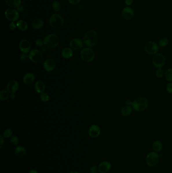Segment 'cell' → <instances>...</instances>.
<instances>
[{"mask_svg":"<svg viewBox=\"0 0 172 173\" xmlns=\"http://www.w3.org/2000/svg\"><path fill=\"white\" fill-rule=\"evenodd\" d=\"M98 42V35L96 31L89 30L84 35L83 42L85 45L89 47L96 46Z\"/></svg>","mask_w":172,"mask_h":173,"instance_id":"cell-1","label":"cell"},{"mask_svg":"<svg viewBox=\"0 0 172 173\" xmlns=\"http://www.w3.org/2000/svg\"><path fill=\"white\" fill-rule=\"evenodd\" d=\"M148 100L143 97H137L133 100L132 104L133 109L137 112H142L144 111L148 107Z\"/></svg>","mask_w":172,"mask_h":173,"instance_id":"cell-2","label":"cell"},{"mask_svg":"<svg viewBox=\"0 0 172 173\" xmlns=\"http://www.w3.org/2000/svg\"><path fill=\"white\" fill-rule=\"evenodd\" d=\"M49 24L52 28L55 29H60L64 24V20L61 15L54 14L49 19Z\"/></svg>","mask_w":172,"mask_h":173,"instance_id":"cell-3","label":"cell"},{"mask_svg":"<svg viewBox=\"0 0 172 173\" xmlns=\"http://www.w3.org/2000/svg\"><path fill=\"white\" fill-rule=\"evenodd\" d=\"M43 43L47 47L53 49L59 45V38L56 35L50 34L45 37L43 39Z\"/></svg>","mask_w":172,"mask_h":173,"instance_id":"cell-4","label":"cell"},{"mask_svg":"<svg viewBox=\"0 0 172 173\" xmlns=\"http://www.w3.org/2000/svg\"><path fill=\"white\" fill-rule=\"evenodd\" d=\"M80 56L83 61L87 63L92 62L95 57V53L89 48H85L80 52Z\"/></svg>","mask_w":172,"mask_h":173,"instance_id":"cell-5","label":"cell"},{"mask_svg":"<svg viewBox=\"0 0 172 173\" xmlns=\"http://www.w3.org/2000/svg\"><path fill=\"white\" fill-rule=\"evenodd\" d=\"M160 156L155 152H151L147 155L146 162L149 167H155L158 163Z\"/></svg>","mask_w":172,"mask_h":173,"instance_id":"cell-6","label":"cell"},{"mask_svg":"<svg viewBox=\"0 0 172 173\" xmlns=\"http://www.w3.org/2000/svg\"><path fill=\"white\" fill-rule=\"evenodd\" d=\"M29 58L33 63H39L43 60V54L39 50L33 49L30 52Z\"/></svg>","mask_w":172,"mask_h":173,"instance_id":"cell-7","label":"cell"},{"mask_svg":"<svg viewBox=\"0 0 172 173\" xmlns=\"http://www.w3.org/2000/svg\"><path fill=\"white\" fill-rule=\"evenodd\" d=\"M152 61L153 65H155V67H157L158 69H160L163 67L164 65L165 58L162 54L157 53L153 57Z\"/></svg>","mask_w":172,"mask_h":173,"instance_id":"cell-8","label":"cell"},{"mask_svg":"<svg viewBox=\"0 0 172 173\" xmlns=\"http://www.w3.org/2000/svg\"><path fill=\"white\" fill-rule=\"evenodd\" d=\"M145 50L149 55H155L158 52V46L155 42L149 41L145 44Z\"/></svg>","mask_w":172,"mask_h":173,"instance_id":"cell-9","label":"cell"},{"mask_svg":"<svg viewBox=\"0 0 172 173\" xmlns=\"http://www.w3.org/2000/svg\"><path fill=\"white\" fill-rule=\"evenodd\" d=\"M5 14L7 19L11 22L16 21L19 17V14L17 10L13 8L7 9L5 12Z\"/></svg>","mask_w":172,"mask_h":173,"instance_id":"cell-10","label":"cell"},{"mask_svg":"<svg viewBox=\"0 0 172 173\" xmlns=\"http://www.w3.org/2000/svg\"><path fill=\"white\" fill-rule=\"evenodd\" d=\"M134 12L133 9L129 7H126L122 11V17L127 20L131 19L134 16Z\"/></svg>","mask_w":172,"mask_h":173,"instance_id":"cell-11","label":"cell"},{"mask_svg":"<svg viewBox=\"0 0 172 173\" xmlns=\"http://www.w3.org/2000/svg\"><path fill=\"white\" fill-rule=\"evenodd\" d=\"M20 51L24 53H28L30 52L31 46L30 42L27 39H22L19 43V45Z\"/></svg>","mask_w":172,"mask_h":173,"instance_id":"cell-12","label":"cell"},{"mask_svg":"<svg viewBox=\"0 0 172 173\" xmlns=\"http://www.w3.org/2000/svg\"><path fill=\"white\" fill-rule=\"evenodd\" d=\"M43 68L45 71L51 72L55 69L56 63L55 60L52 58L47 59L43 63Z\"/></svg>","mask_w":172,"mask_h":173,"instance_id":"cell-13","label":"cell"},{"mask_svg":"<svg viewBox=\"0 0 172 173\" xmlns=\"http://www.w3.org/2000/svg\"><path fill=\"white\" fill-rule=\"evenodd\" d=\"M100 127L96 125H93L90 126L88 130V133L92 138H96L100 135Z\"/></svg>","mask_w":172,"mask_h":173,"instance_id":"cell-14","label":"cell"},{"mask_svg":"<svg viewBox=\"0 0 172 173\" xmlns=\"http://www.w3.org/2000/svg\"><path fill=\"white\" fill-rule=\"evenodd\" d=\"M69 45L72 49L78 50L83 47V42L79 39H74L71 41Z\"/></svg>","mask_w":172,"mask_h":173,"instance_id":"cell-15","label":"cell"},{"mask_svg":"<svg viewBox=\"0 0 172 173\" xmlns=\"http://www.w3.org/2000/svg\"><path fill=\"white\" fill-rule=\"evenodd\" d=\"M19 88V84L15 80L10 81L7 85V89L10 93H15Z\"/></svg>","mask_w":172,"mask_h":173,"instance_id":"cell-16","label":"cell"},{"mask_svg":"<svg viewBox=\"0 0 172 173\" xmlns=\"http://www.w3.org/2000/svg\"><path fill=\"white\" fill-rule=\"evenodd\" d=\"M111 168V164L109 162L105 161L102 162L98 166V170L100 173H107L109 172Z\"/></svg>","mask_w":172,"mask_h":173,"instance_id":"cell-17","label":"cell"},{"mask_svg":"<svg viewBox=\"0 0 172 173\" xmlns=\"http://www.w3.org/2000/svg\"><path fill=\"white\" fill-rule=\"evenodd\" d=\"M35 77L32 73H28L24 75L23 81L26 85H31L34 82Z\"/></svg>","mask_w":172,"mask_h":173,"instance_id":"cell-18","label":"cell"},{"mask_svg":"<svg viewBox=\"0 0 172 173\" xmlns=\"http://www.w3.org/2000/svg\"><path fill=\"white\" fill-rule=\"evenodd\" d=\"M45 86L43 81H38L34 85V89L38 93H43L45 90Z\"/></svg>","mask_w":172,"mask_h":173,"instance_id":"cell-19","label":"cell"},{"mask_svg":"<svg viewBox=\"0 0 172 173\" xmlns=\"http://www.w3.org/2000/svg\"><path fill=\"white\" fill-rule=\"evenodd\" d=\"M73 54V52L72 49L70 48H65L63 50L62 52V57L66 59H69L72 57Z\"/></svg>","mask_w":172,"mask_h":173,"instance_id":"cell-20","label":"cell"},{"mask_svg":"<svg viewBox=\"0 0 172 173\" xmlns=\"http://www.w3.org/2000/svg\"><path fill=\"white\" fill-rule=\"evenodd\" d=\"M15 153L16 156L19 157H23L26 154L25 148L23 146H18L16 148Z\"/></svg>","mask_w":172,"mask_h":173,"instance_id":"cell-21","label":"cell"},{"mask_svg":"<svg viewBox=\"0 0 172 173\" xmlns=\"http://www.w3.org/2000/svg\"><path fill=\"white\" fill-rule=\"evenodd\" d=\"M43 26V20L39 18L35 19L32 22V26L34 29L39 30Z\"/></svg>","mask_w":172,"mask_h":173,"instance_id":"cell-22","label":"cell"},{"mask_svg":"<svg viewBox=\"0 0 172 173\" xmlns=\"http://www.w3.org/2000/svg\"><path fill=\"white\" fill-rule=\"evenodd\" d=\"M5 2L8 6L12 8H16L19 7L21 3V0H5Z\"/></svg>","mask_w":172,"mask_h":173,"instance_id":"cell-23","label":"cell"},{"mask_svg":"<svg viewBox=\"0 0 172 173\" xmlns=\"http://www.w3.org/2000/svg\"><path fill=\"white\" fill-rule=\"evenodd\" d=\"M17 27L19 30L21 31H25L28 28V24L26 22L24 21L23 20H20L18 21L17 24Z\"/></svg>","mask_w":172,"mask_h":173,"instance_id":"cell-24","label":"cell"},{"mask_svg":"<svg viewBox=\"0 0 172 173\" xmlns=\"http://www.w3.org/2000/svg\"><path fill=\"white\" fill-rule=\"evenodd\" d=\"M152 148L155 152H160L162 148V144L159 141H155L153 143Z\"/></svg>","mask_w":172,"mask_h":173,"instance_id":"cell-25","label":"cell"},{"mask_svg":"<svg viewBox=\"0 0 172 173\" xmlns=\"http://www.w3.org/2000/svg\"><path fill=\"white\" fill-rule=\"evenodd\" d=\"M132 112V108L131 106H126L122 109L121 113L123 116H128Z\"/></svg>","mask_w":172,"mask_h":173,"instance_id":"cell-26","label":"cell"},{"mask_svg":"<svg viewBox=\"0 0 172 173\" xmlns=\"http://www.w3.org/2000/svg\"><path fill=\"white\" fill-rule=\"evenodd\" d=\"M9 97V93L7 91L2 90L0 92V99L2 101L6 100Z\"/></svg>","mask_w":172,"mask_h":173,"instance_id":"cell-27","label":"cell"},{"mask_svg":"<svg viewBox=\"0 0 172 173\" xmlns=\"http://www.w3.org/2000/svg\"><path fill=\"white\" fill-rule=\"evenodd\" d=\"M61 4L58 1H55L52 4V8L55 12H59L61 9Z\"/></svg>","mask_w":172,"mask_h":173,"instance_id":"cell-28","label":"cell"},{"mask_svg":"<svg viewBox=\"0 0 172 173\" xmlns=\"http://www.w3.org/2000/svg\"><path fill=\"white\" fill-rule=\"evenodd\" d=\"M165 78L167 81H172V69H169L165 73Z\"/></svg>","mask_w":172,"mask_h":173,"instance_id":"cell-29","label":"cell"},{"mask_svg":"<svg viewBox=\"0 0 172 173\" xmlns=\"http://www.w3.org/2000/svg\"><path fill=\"white\" fill-rule=\"evenodd\" d=\"M168 39L166 37H162L159 41V46L160 47H164L168 44Z\"/></svg>","mask_w":172,"mask_h":173,"instance_id":"cell-30","label":"cell"},{"mask_svg":"<svg viewBox=\"0 0 172 173\" xmlns=\"http://www.w3.org/2000/svg\"><path fill=\"white\" fill-rule=\"evenodd\" d=\"M12 135H13V132L10 129L5 130L4 133V137L6 138H10L12 136Z\"/></svg>","mask_w":172,"mask_h":173,"instance_id":"cell-31","label":"cell"},{"mask_svg":"<svg viewBox=\"0 0 172 173\" xmlns=\"http://www.w3.org/2000/svg\"><path fill=\"white\" fill-rule=\"evenodd\" d=\"M41 99L43 102H47L49 100L50 97L47 93L43 92L41 95Z\"/></svg>","mask_w":172,"mask_h":173,"instance_id":"cell-32","label":"cell"},{"mask_svg":"<svg viewBox=\"0 0 172 173\" xmlns=\"http://www.w3.org/2000/svg\"><path fill=\"white\" fill-rule=\"evenodd\" d=\"M11 142L15 145H17L19 143V138H18L17 136H13L12 138H11Z\"/></svg>","mask_w":172,"mask_h":173,"instance_id":"cell-33","label":"cell"},{"mask_svg":"<svg viewBox=\"0 0 172 173\" xmlns=\"http://www.w3.org/2000/svg\"><path fill=\"white\" fill-rule=\"evenodd\" d=\"M155 74H156V77L158 78H161L163 76L164 73H163L162 69H161V68L158 69L155 72Z\"/></svg>","mask_w":172,"mask_h":173,"instance_id":"cell-34","label":"cell"},{"mask_svg":"<svg viewBox=\"0 0 172 173\" xmlns=\"http://www.w3.org/2000/svg\"><path fill=\"white\" fill-rule=\"evenodd\" d=\"M98 171H99L98 167H96L95 165H92L90 167V169H89L90 173H98Z\"/></svg>","mask_w":172,"mask_h":173,"instance_id":"cell-35","label":"cell"},{"mask_svg":"<svg viewBox=\"0 0 172 173\" xmlns=\"http://www.w3.org/2000/svg\"><path fill=\"white\" fill-rule=\"evenodd\" d=\"M28 58H29V55H28V53H23L20 56V58L22 60H25Z\"/></svg>","mask_w":172,"mask_h":173,"instance_id":"cell-36","label":"cell"},{"mask_svg":"<svg viewBox=\"0 0 172 173\" xmlns=\"http://www.w3.org/2000/svg\"><path fill=\"white\" fill-rule=\"evenodd\" d=\"M35 45L38 46V47H41L44 44L43 43V41L41 39H37L36 41H35Z\"/></svg>","mask_w":172,"mask_h":173,"instance_id":"cell-37","label":"cell"},{"mask_svg":"<svg viewBox=\"0 0 172 173\" xmlns=\"http://www.w3.org/2000/svg\"><path fill=\"white\" fill-rule=\"evenodd\" d=\"M166 91L169 93H172V83L168 84L166 87Z\"/></svg>","mask_w":172,"mask_h":173,"instance_id":"cell-38","label":"cell"},{"mask_svg":"<svg viewBox=\"0 0 172 173\" xmlns=\"http://www.w3.org/2000/svg\"><path fill=\"white\" fill-rule=\"evenodd\" d=\"M16 26H17V25L14 23V22H11L9 24V28H10V30H15Z\"/></svg>","mask_w":172,"mask_h":173,"instance_id":"cell-39","label":"cell"},{"mask_svg":"<svg viewBox=\"0 0 172 173\" xmlns=\"http://www.w3.org/2000/svg\"><path fill=\"white\" fill-rule=\"evenodd\" d=\"M81 0H68L69 3H70L71 4L73 5H76L77 4L80 2Z\"/></svg>","mask_w":172,"mask_h":173,"instance_id":"cell-40","label":"cell"},{"mask_svg":"<svg viewBox=\"0 0 172 173\" xmlns=\"http://www.w3.org/2000/svg\"><path fill=\"white\" fill-rule=\"evenodd\" d=\"M133 0H125V4L127 6H130L133 3Z\"/></svg>","mask_w":172,"mask_h":173,"instance_id":"cell-41","label":"cell"},{"mask_svg":"<svg viewBox=\"0 0 172 173\" xmlns=\"http://www.w3.org/2000/svg\"><path fill=\"white\" fill-rule=\"evenodd\" d=\"M132 102L133 101H131L130 100H127L126 101V104H127L128 106H130V105H132Z\"/></svg>","mask_w":172,"mask_h":173,"instance_id":"cell-42","label":"cell"},{"mask_svg":"<svg viewBox=\"0 0 172 173\" xmlns=\"http://www.w3.org/2000/svg\"><path fill=\"white\" fill-rule=\"evenodd\" d=\"M1 137V148H2L4 144V140H3V138L2 137V135L0 136Z\"/></svg>","mask_w":172,"mask_h":173,"instance_id":"cell-43","label":"cell"},{"mask_svg":"<svg viewBox=\"0 0 172 173\" xmlns=\"http://www.w3.org/2000/svg\"><path fill=\"white\" fill-rule=\"evenodd\" d=\"M10 98L12 99H14L15 98V95L14 94V93H11V94L10 95Z\"/></svg>","mask_w":172,"mask_h":173,"instance_id":"cell-44","label":"cell"},{"mask_svg":"<svg viewBox=\"0 0 172 173\" xmlns=\"http://www.w3.org/2000/svg\"><path fill=\"white\" fill-rule=\"evenodd\" d=\"M28 173H38V172L36 171L35 170H31Z\"/></svg>","mask_w":172,"mask_h":173,"instance_id":"cell-45","label":"cell"},{"mask_svg":"<svg viewBox=\"0 0 172 173\" xmlns=\"http://www.w3.org/2000/svg\"><path fill=\"white\" fill-rule=\"evenodd\" d=\"M70 173H79L78 172L76 171H72Z\"/></svg>","mask_w":172,"mask_h":173,"instance_id":"cell-46","label":"cell"},{"mask_svg":"<svg viewBox=\"0 0 172 173\" xmlns=\"http://www.w3.org/2000/svg\"><path fill=\"white\" fill-rule=\"evenodd\" d=\"M29 1H33V0H29Z\"/></svg>","mask_w":172,"mask_h":173,"instance_id":"cell-47","label":"cell"},{"mask_svg":"<svg viewBox=\"0 0 172 173\" xmlns=\"http://www.w3.org/2000/svg\"><path fill=\"white\" fill-rule=\"evenodd\" d=\"M90 1H92V0H90Z\"/></svg>","mask_w":172,"mask_h":173,"instance_id":"cell-48","label":"cell"}]
</instances>
